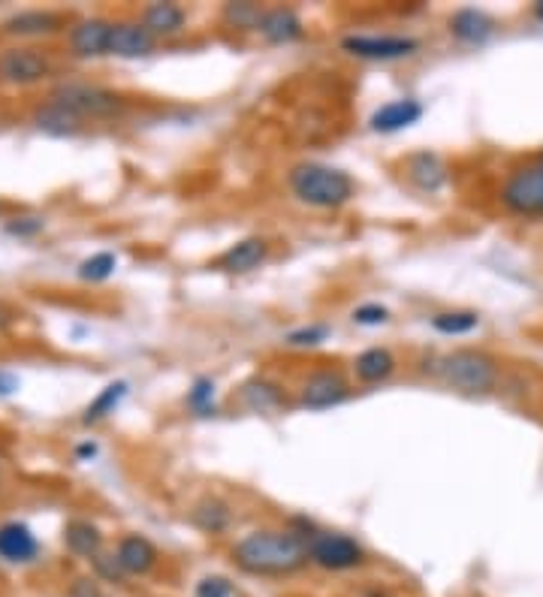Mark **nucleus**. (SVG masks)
Listing matches in <instances>:
<instances>
[{"label":"nucleus","mask_w":543,"mask_h":597,"mask_svg":"<svg viewBox=\"0 0 543 597\" xmlns=\"http://www.w3.org/2000/svg\"><path fill=\"white\" fill-rule=\"evenodd\" d=\"M236 567L254 576H290L308 564V543L296 531H251L233 546Z\"/></svg>","instance_id":"f257e3e1"},{"label":"nucleus","mask_w":543,"mask_h":597,"mask_svg":"<svg viewBox=\"0 0 543 597\" xmlns=\"http://www.w3.org/2000/svg\"><path fill=\"white\" fill-rule=\"evenodd\" d=\"M287 184L299 203L311 209H341L353 199V178L329 163H296L287 175Z\"/></svg>","instance_id":"f03ea898"},{"label":"nucleus","mask_w":543,"mask_h":597,"mask_svg":"<svg viewBox=\"0 0 543 597\" xmlns=\"http://www.w3.org/2000/svg\"><path fill=\"white\" fill-rule=\"evenodd\" d=\"M450 389L465 392V395H486L498 383V368L495 359L480 353V350H453L435 359L432 368Z\"/></svg>","instance_id":"7ed1b4c3"},{"label":"nucleus","mask_w":543,"mask_h":597,"mask_svg":"<svg viewBox=\"0 0 543 597\" xmlns=\"http://www.w3.org/2000/svg\"><path fill=\"white\" fill-rule=\"evenodd\" d=\"M498 199L519 218H543V160L516 166L501 184Z\"/></svg>","instance_id":"20e7f679"},{"label":"nucleus","mask_w":543,"mask_h":597,"mask_svg":"<svg viewBox=\"0 0 543 597\" xmlns=\"http://www.w3.org/2000/svg\"><path fill=\"white\" fill-rule=\"evenodd\" d=\"M49 103H58L64 106L67 112H73L76 118H112L118 112H124V97L109 91V88H100V85H85V82H67L61 88L52 91Z\"/></svg>","instance_id":"39448f33"},{"label":"nucleus","mask_w":543,"mask_h":597,"mask_svg":"<svg viewBox=\"0 0 543 597\" xmlns=\"http://www.w3.org/2000/svg\"><path fill=\"white\" fill-rule=\"evenodd\" d=\"M308 543V561H314L323 570H356L369 561L366 549H362L353 537L338 531H314L305 537Z\"/></svg>","instance_id":"423d86ee"},{"label":"nucleus","mask_w":543,"mask_h":597,"mask_svg":"<svg viewBox=\"0 0 543 597\" xmlns=\"http://www.w3.org/2000/svg\"><path fill=\"white\" fill-rule=\"evenodd\" d=\"M341 49L362 61H402L420 52V40L405 34H350L341 40Z\"/></svg>","instance_id":"0eeeda50"},{"label":"nucleus","mask_w":543,"mask_h":597,"mask_svg":"<svg viewBox=\"0 0 543 597\" xmlns=\"http://www.w3.org/2000/svg\"><path fill=\"white\" fill-rule=\"evenodd\" d=\"M52 73V61L40 49H7L0 52V82L7 85H34Z\"/></svg>","instance_id":"6e6552de"},{"label":"nucleus","mask_w":543,"mask_h":597,"mask_svg":"<svg viewBox=\"0 0 543 597\" xmlns=\"http://www.w3.org/2000/svg\"><path fill=\"white\" fill-rule=\"evenodd\" d=\"M347 395H350V386H347V380L341 377V371H335V368H317V371L308 374V380L302 383L299 402H302L305 408H311V411H326V408L341 405Z\"/></svg>","instance_id":"1a4fd4ad"},{"label":"nucleus","mask_w":543,"mask_h":597,"mask_svg":"<svg viewBox=\"0 0 543 597\" xmlns=\"http://www.w3.org/2000/svg\"><path fill=\"white\" fill-rule=\"evenodd\" d=\"M157 46V37L142 25V22H115L112 25V40H109V55L115 58H145Z\"/></svg>","instance_id":"9d476101"},{"label":"nucleus","mask_w":543,"mask_h":597,"mask_svg":"<svg viewBox=\"0 0 543 597\" xmlns=\"http://www.w3.org/2000/svg\"><path fill=\"white\" fill-rule=\"evenodd\" d=\"M112 25L106 19H85L70 31V52L76 58H103L109 55V40H112Z\"/></svg>","instance_id":"9b49d317"},{"label":"nucleus","mask_w":543,"mask_h":597,"mask_svg":"<svg viewBox=\"0 0 543 597\" xmlns=\"http://www.w3.org/2000/svg\"><path fill=\"white\" fill-rule=\"evenodd\" d=\"M423 103L414 100V97H402V100H390L384 103L381 109H375V115L369 118L372 130L375 133H399V130H408L414 127L420 118H423Z\"/></svg>","instance_id":"f8f14e48"},{"label":"nucleus","mask_w":543,"mask_h":597,"mask_svg":"<svg viewBox=\"0 0 543 597\" xmlns=\"http://www.w3.org/2000/svg\"><path fill=\"white\" fill-rule=\"evenodd\" d=\"M257 34L266 43H272V46H284V43L302 40L305 37V25H302V19H299L296 10H290V7H272V10L263 13Z\"/></svg>","instance_id":"ddd939ff"},{"label":"nucleus","mask_w":543,"mask_h":597,"mask_svg":"<svg viewBox=\"0 0 543 597\" xmlns=\"http://www.w3.org/2000/svg\"><path fill=\"white\" fill-rule=\"evenodd\" d=\"M269 257V242L260 239V236H251V239H242L236 245H230L221 257H218V269L230 272V275H245V272H254L266 263Z\"/></svg>","instance_id":"4468645a"},{"label":"nucleus","mask_w":543,"mask_h":597,"mask_svg":"<svg viewBox=\"0 0 543 597\" xmlns=\"http://www.w3.org/2000/svg\"><path fill=\"white\" fill-rule=\"evenodd\" d=\"M115 561L121 564L124 573L130 576H145L157 567V549L148 537L142 534H127L118 540V549H115Z\"/></svg>","instance_id":"2eb2a0df"},{"label":"nucleus","mask_w":543,"mask_h":597,"mask_svg":"<svg viewBox=\"0 0 543 597\" xmlns=\"http://www.w3.org/2000/svg\"><path fill=\"white\" fill-rule=\"evenodd\" d=\"M40 552V543L34 537V531L25 522H7L0 525V558L10 564H25L34 561Z\"/></svg>","instance_id":"dca6fc26"},{"label":"nucleus","mask_w":543,"mask_h":597,"mask_svg":"<svg viewBox=\"0 0 543 597\" xmlns=\"http://www.w3.org/2000/svg\"><path fill=\"white\" fill-rule=\"evenodd\" d=\"M450 34L462 43V46H483L492 34H495V22L492 16H486L483 10H456L450 16Z\"/></svg>","instance_id":"f3484780"},{"label":"nucleus","mask_w":543,"mask_h":597,"mask_svg":"<svg viewBox=\"0 0 543 597\" xmlns=\"http://www.w3.org/2000/svg\"><path fill=\"white\" fill-rule=\"evenodd\" d=\"M408 178L423 193H438L447 184V166L435 151H417L408 157Z\"/></svg>","instance_id":"a211bd4d"},{"label":"nucleus","mask_w":543,"mask_h":597,"mask_svg":"<svg viewBox=\"0 0 543 597\" xmlns=\"http://www.w3.org/2000/svg\"><path fill=\"white\" fill-rule=\"evenodd\" d=\"M61 25H64V16H58V13L25 10V13H16L4 22V34H10V37H46V34L61 31Z\"/></svg>","instance_id":"6ab92c4d"},{"label":"nucleus","mask_w":543,"mask_h":597,"mask_svg":"<svg viewBox=\"0 0 543 597\" xmlns=\"http://www.w3.org/2000/svg\"><path fill=\"white\" fill-rule=\"evenodd\" d=\"M142 25L154 34V37H175L185 31L188 25V13L178 4H151L142 13Z\"/></svg>","instance_id":"aec40b11"},{"label":"nucleus","mask_w":543,"mask_h":597,"mask_svg":"<svg viewBox=\"0 0 543 597\" xmlns=\"http://www.w3.org/2000/svg\"><path fill=\"white\" fill-rule=\"evenodd\" d=\"M353 371L359 383H381L396 371V356L387 347H369L353 359Z\"/></svg>","instance_id":"412c9836"},{"label":"nucleus","mask_w":543,"mask_h":597,"mask_svg":"<svg viewBox=\"0 0 543 597\" xmlns=\"http://www.w3.org/2000/svg\"><path fill=\"white\" fill-rule=\"evenodd\" d=\"M64 543L73 555H82V558H97L100 555V546H103V534L97 525L85 522V519H73L67 522L64 528Z\"/></svg>","instance_id":"4be33fe9"},{"label":"nucleus","mask_w":543,"mask_h":597,"mask_svg":"<svg viewBox=\"0 0 543 597\" xmlns=\"http://www.w3.org/2000/svg\"><path fill=\"white\" fill-rule=\"evenodd\" d=\"M37 127L43 133H52V136H76L82 130V118H76L73 112H67L58 103H46L37 112Z\"/></svg>","instance_id":"5701e85b"},{"label":"nucleus","mask_w":543,"mask_h":597,"mask_svg":"<svg viewBox=\"0 0 543 597\" xmlns=\"http://www.w3.org/2000/svg\"><path fill=\"white\" fill-rule=\"evenodd\" d=\"M191 522H194L200 531H206V534H221V531L230 528L233 516H230V507H227L224 501L206 498V501H200V504L194 507Z\"/></svg>","instance_id":"b1692460"},{"label":"nucleus","mask_w":543,"mask_h":597,"mask_svg":"<svg viewBox=\"0 0 543 597\" xmlns=\"http://www.w3.org/2000/svg\"><path fill=\"white\" fill-rule=\"evenodd\" d=\"M127 395V380H115V383H109L94 402L88 405V411H85V417H82V423L85 426H94V423H100V420H106L109 414H115V408L121 405V398Z\"/></svg>","instance_id":"393cba45"},{"label":"nucleus","mask_w":543,"mask_h":597,"mask_svg":"<svg viewBox=\"0 0 543 597\" xmlns=\"http://www.w3.org/2000/svg\"><path fill=\"white\" fill-rule=\"evenodd\" d=\"M242 402L251 411L266 414V411H275L281 405V392H278V386H272L266 380H251V383L242 386Z\"/></svg>","instance_id":"a878e982"},{"label":"nucleus","mask_w":543,"mask_h":597,"mask_svg":"<svg viewBox=\"0 0 543 597\" xmlns=\"http://www.w3.org/2000/svg\"><path fill=\"white\" fill-rule=\"evenodd\" d=\"M480 326L477 311H441L432 317V329L441 335H468Z\"/></svg>","instance_id":"bb28decb"},{"label":"nucleus","mask_w":543,"mask_h":597,"mask_svg":"<svg viewBox=\"0 0 543 597\" xmlns=\"http://www.w3.org/2000/svg\"><path fill=\"white\" fill-rule=\"evenodd\" d=\"M263 13H266V10L257 7V4H227V7L221 10V19H224V25L233 28V31H257Z\"/></svg>","instance_id":"cd10ccee"},{"label":"nucleus","mask_w":543,"mask_h":597,"mask_svg":"<svg viewBox=\"0 0 543 597\" xmlns=\"http://www.w3.org/2000/svg\"><path fill=\"white\" fill-rule=\"evenodd\" d=\"M215 380L212 377H197L188 389V408L197 414V417H212L215 414Z\"/></svg>","instance_id":"c85d7f7f"},{"label":"nucleus","mask_w":543,"mask_h":597,"mask_svg":"<svg viewBox=\"0 0 543 597\" xmlns=\"http://www.w3.org/2000/svg\"><path fill=\"white\" fill-rule=\"evenodd\" d=\"M115 266H118V257L109 254V251H103V254L88 257V260L79 266V278L88 281V284H100V281H106V278L115 275Z\"/></svg>","instance_id":"c756f323"},{"label":"nucleus","mask_w":543,"mask_h":597,"mask_svg":"<svg viewBox=\"0 0 543 597\" xmlns=\"http://www.w3.org/2000/svg\"><path fill=\"white\" fill-rule=\"evenodd\" d=\"M329 338V326L323 323H314V326H302V329H293L287 335V344L290 347H317Z\"/></svg>","instance_id":"7c9ffc66"},{"label":"nucleus","mask_w":543,"mask_h":597,"mask_svg":"<svg viewBox=\"0 0 543 597\" xmlns=\"http://www.w3.org/2000/svg\"><path fill=\"white\" fill-rule=\"evenodd\" d=\"M353 323L356 326H384L390 323V308L378 305V302H369V305H359L353 311Z\"/></svg>","instance_id":"2f4dec72"},{"label":"nucleus","mask_w":543,"mask_h":597,"mask_svg":"<svg viewBox=\"0 0 543 597\" xmlns=\"http://www.w3.org/2000/svg\"><path fill=\"white\" fill-rule=\"evenodd\" d=\"M233 585L227 576H203L197 582V597H230Z\"/></svg>","instance_id":"473e14b6"},{"label":"nucleus","mask_w":543,"mask_h":597,"mask_svg":"<svg viewBox=\"0 0 543 597\" xmlns=\"http://www.w3.org/2000/svg\"><path fill=\"white\" fill-rule=\"evenodd\" d=\"M46 230V221L43 218H13L10 224H7V233L10 236H19V239H31V236H37V233H43Z\"/></svg>","instance_id":"72a5a7b5"},{"label":"nucleus","mask_w":543,"mask_h":597,"mask_svg":"<svg viewBox=\"0 0 543 597\" xmlns=\"http://www.w3.org/2000/svg\"><path fill=\"white\" fill-rule=\"evenodd\" d=\"M91 561L97 564V573L106 576L109 582H121V579H124V570H121V564L115 561V555H97V558H91Z\"/></svg>","instance_id":"f704fd0d"},{"label":"nucleus","mask_w":543,"mask_h":597,"mask_svg":"<svg viewBox=\"0 0 543 597\" xmlns=\"http://www.w3.org/2000/svg\"><path fill=\"white\" fill-rule=\"evenodd\" d=\"M73 597H100V591H97L94 579H79L73 585Z\"/></svg>","instance_id":"c9c22d12"},{"label":"nucleus","mask_w":543,"mask_h":597,"mask_svg":"<svg viewBox=\"0 0 543 597\" xmlns=\"http://www.w3.org/2000/svg\"><path fill=\"white\" fill-rule=\"evenodd\" d=\"M19 389V380L10 371H0V395H13Z\"/></svg>","instance_id":"e433bc0d"},{"label":"nucleus","mask_w":543,"mask_h":597,"mask_svg":"<svg viewBox=\"0 0 543 597\" xmlns=\"http://www.w3.org/2000/svg\"><path fill=\"white\" fill-rule=\"evenodd\" d=\"M94 456H97V444L88 441V444H79V447H76V459L85 462V459H94Z\"/></svg>","instance_id":"4c0bfd02"},{"label":"nucleus","mask_w":543,"mask_h":597,"mask_svg":"<svg viewBox=\"0 0 543 597\" xmlns=\"http://www.w3.org/2000/svg\"><path fill=\"white\" fill-rule=\"evenodd\" d=\"M13 320H16V317H13V311L0 305V332H7V329L13 326Z\"/></svg>","instance_id":"58836bf2"},{"label":"nucleus","mask_w":543,"mask_h":597,"mask_svg":"<svg viewBox=\"0 0 543 597\" xmlns=\"http://www.w3.org/2000/svg\"><path fill=\"white\" fill-rule=\"evenodd\" d=\"M531 13H534V19H537V22H543V0H540V4H534V10H531Z\"/></svg>","instance_id":"ea45409f"},{"label":"nucleus","mask_w":543,"mask_h":597,"mask_svg":"<svg viewBox=\"0 0 543 597\" xmlns=\"http://www.w3.org/2000/svg\"><path fill=\"white\" fill-rule=\"evenodd\" d=\"M369 597H393V594H387V591H372Z\"/></svg>","instance_id":"a19ab883"},{"label":"nucleus","mask_w":543,"mask_h":597,"mask_svg":"<svg viewBox=\"0 0 543 597\" xmlns=\"http://www.w3.org/2000/svg\"><path fill=\"white\" fill-rule=\"evenodd\" d=\"M537 160H543V151H540V157H537Z\"/></svg>","instance_id":"79ce46f5"}]
</instances>
